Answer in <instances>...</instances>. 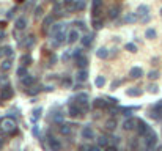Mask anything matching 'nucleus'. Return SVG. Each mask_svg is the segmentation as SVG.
<instances>
[{"instance_id":"nucleus-23","label":"nucleus","mask_w":162,"mask_h":151,"mask_svg":"<svg viewBox=\"0 0 162 151\" xmlns=\"http://www.w3.org/2000/svg\"><path fill=\"white\" fill-rule=\"evenodd\" d=\"M126 93H128V96H140V94H142L140 88H129Z\"/></svg>"},{"instance_id":"nucleus-13","label":"nucleus","mask_w":162,"mask_h":151,"mask_svg":"<svg viewBox=\"0 0 162 151\" xmlns=\"http://www.w3.org/2000/svg\"><path fill=\"white\" fill-rule=\"evenodd\" d=\"M82 137H83V139H93V137H95L93 129H91L90 126H85V128H83V131H82Z\"/></svg>"},{"instance_id":"nucleus-41","label":"nucleus","mask_w":162,"mask_h":151,"mask_svg":"<svg viewBox=\"0 0 162 151\" xmlns=\"http://www.w3.org/2000/svg\"><path fill=\"white\" fill-rule=\"evenodd\" d=\"M3 52L6 54V55H11V54H13V51H11V47H5V49H3Z\"/></svg>"},{"instance_id":"nucleus-31","label":"nucleus","mask_w":162,"mask_h":151,"mask_svg":"<svg viewBox=\"0 0 162 151\" xmlns=\"http://www.w3.org/2000/svg\"><path fill=\"white\" fill-rule=\"evenodd\" d=\"M124 47H126V51H129V52H132V54H134V52H137V46H136V44H132V43H128Z\"/></svg>"},{"instance_id":"nucleus-37","label":"nucleus","mask_w":162,"mask_h":151,"mask_svg":"<svg viewBox=\"0 0 162 151\" xmlns=\"http://www.w3.org/2000/svg\"><path fill=\"white\" fill-rule=\"evenodd\" d=\"M79 151H93V148H91L90 145H80L79 146Z\"/></svg>"},{"instance_id":"nucleus-30","label":"nucleus","mask_w":162,"mask_h":151,"mask_svg":"<svg viewBox=\"0 0 162 151\" xmlns=\"http://www.w3.org/2000/svg\"><path fill=\"white\" fill-rule=\"evenodd\" d=\"M11 69V60H5L2 63V71H8Z\"/></svg>"},{"instance_id":"nucleus-38","label":"nucleus","mask_w":162,"mask_h":151,"mask_svg":"<svg viewBox=\"0 0 162 151\" xmlns=\"http://www.w3.org/2000/svg\"><path fill=\"white\" fill-rule=\"evenodd\" d=\"M51 22H52V17H46V19H44V24H43V29L46 30L47 27H49V24H51Z\"/></svg>"},{"instance_id":"nucleus-33","label":"nucleus","mask_w":162,"mask_h":151,"mask_svg":"<svg viewBox=\"0 0 162 151\" xmlns=\"http://www.w3.org/2000/svg\"><path fill=\"white\" fill-rule=\"evenodd\" d=\"M60 132H61V134H65V135H68L69 132H71V128H69L68 125H63V126L60 128Z\"/></svg>"},{"instance_id":"nucleus-25","label":"nucleus","mask_w":162,"mask_h":151,"mask_svg":"<svg viewBox=\"0 0 162 151\" xmlns=\"http://www.w3.org/2000/svg\"><path fill=\"white\" fill-rule=\"evenodd\" d=\"M105 128H107L109 131H114V129L117 128V121L115 120H109L107 123H105Z\"/></svg>"},{"instance_id":"nucleus-40","label":"nucleus","mask_w":162,"mask_h":151,"mask_svg":"<svg viewBox=\"0 0 162 151\" xmlns=\"http://www.w3.org/2000/svg\"><path fill=\"white\" fill-rule=\"evenodd\" d=\"M35 11H36V13H35V16H36V17H38V16H41V14H43V8H41V6H38V8L35 10Z\"/></svg>"},{"instance_id":"nucleus-45","label":"nucleus","mask_w":162,"mask_h":151,"mask_svg":"<svg viewBox=\"0 0 162 151\" xmlns=\"http://www.w3.org/2000/svg\"><path fill=\"white\" fill-rule=\"evenodd\" d=\"M105 151H117L115 146H105Z\"/></svg>"},{"instance_id":"nucleus-11","label":"nucleus","mask_w":162,"mask_h":151,"mask_svg":"<svg viewBox=\"0 0 162 151\" xmlns=\"http://www.w3.org/2000/svg\"><path fill=\"white\" fill-rule=\"evenodd\" d=\"M76 61H77V66H79L80 69H85V68H87V65H88V58H87L85 55H80V57H77V58H76Z\"/></svg>"},{"instance_id":"nucleus-4","label":"nucleus","mask_w":162,"mask_h":151,"mask_svg":"<svg viewBox=\"0 0 162 151\" xmlns=\"http://www.w3.org/2000/svg\"><path fill=\"white\" fill-rule=\"evenodd\" d=\"M14 121H11V120H5L3 121V126H2V132L5 134H13L14 132Z\"/></svg>"},{"instance_id":"nucleus-47","label":"nucleus","mask_w":162,"mask_h":151,"mask_svg":"<svg viewBox=\"0 0 162 151\" xmlns=\"http://www.w3.org/2000/svg\"><path fill=\"white\" fill-rule=\"evenodd\" d=\"M93 151H101V148H99V146H95V148H93Z\"/></svg>"},{"instance_id":"nucleus-26","label":"nucleus","mask_w":162,"mask_h":151,"mask_svg":"<svg viewBox=\"0 0 162 151\" xmlns=\"http://www.w3.org/2000/svg\"><path fill=\"white\" fill-rule=\"evenodd\" d=\"M148 11H150V8H148V6L146 5H140L139 6V10H137V13H139V14H148Z\"/></svg>"},{"instance_id":"nucleus-24","label":"nucleus","mask_w":162,"mask_h":151,"mask_svg":"<svg viewBox=\"0 0 162 151\" xmlns=\"http://www.w3.org/2000/svg\"><path fill=\"white\" fill-rule=\"evenodd\" d=\"M145 36H146L148 39H154V38H156V30H153V29H148V30L145 32Z\"/></svg>"},{"instance_id":"nucleus-5","label":"nucleus","mask_w":162,"mask_h":151,"mask_svg":"<svg viewBox=\"0 0 162 151\" xmlns=\"http://www.w3.org/2000/svg\"><path fill=\"white\" fill-rule=\"evenodd\" d=\"M137 131H139L140 135H145L148 131H150V126H148L143 120H137Z\"/></svg>"},{"instance_id":"nucleus-16","label":"nucleus","mask_w":162,"mask_h":151,"mask_svg":"<svg viewBox=\"0 0 162 151\" xmlns=\"http://www.w3.org/2000/svg\"><path fill=\"white\" fill-rule=\"evenodd\" d=\"M79 39V32L77 30H71L68 35V43H76V41Z\"/></svg>"},{"instance_id":"nucleus-50","label":"nucleus","mask_w":162,"mask_h":151,"mask_svg":"<svg viewBox=\"0 0 162 151\" xmlns=\"http://www.w3.org/2000/svg\"><path fill=\"white\" fill-rule=\"evenodd\" d=\"M66 2H71V0H66Z\"/></svg>"},{"instance_id":"nucleus-10","label":"nucleus","mask_w":162,"mask_h":151,"mask_svg":"<svg viewBox=\"0 0 162 151\" xmlns=\"http://www.w3.org/2000/svg\"><path fill=\"white\" fill-rule=\"evenodd\" d=\"M136 125H137V120L136 118H129V120H126L123 123V128L126 129V131H132V129L136 128Z\"/></svg>"},{"instance_id":"nucleus-12","label":"nucleus","mask_w":162,"mask_h":151,"mask_svg":"<svg viewBox=\"0 0 162 151\" xmlns=\"http://www.w3.org/2000/svg\"><path fill=\"white\" fill-rule=\"evenodd\" d=\"M142 74H143V71H142V68H139V66H134L132 69L129 71V76H131L132 79H139Z\"/></svg>"},{"instance_id":"nucleus-3","label":"nucleus","mask_w":162,"mask_h":151,"mask_svg":"<svg viewBox=\"0 0 162 151\" xmlns=\"http://www.w3.org/2000/svg\"><path fill=\"white\" fill-rule=\"evenodd\" d=\"M150 115L153 116V118H156V120H160V118H162V101L153 106L151 113H150Z\"/></svg>"},{"instance_id":"nucleus-6","label":"nucleus","mask_w":162,"mask_h":151,"mask_svg":"<svg viewBox=\"0 0 162 151\" xmlns=\"http://www.w3.org/2000/svg\"><path fill=\"white\" fill-rule=\"evenodd\" d=\"M76 104H79V106H82L83 109H87V101H88V94L87 93H79L76 96Z\"/></svg>"},{"instance_id":"nucleus-18","label":"nucleus","mask_w":162,"mask_h":151,"mask_svg":"<svg viewBox=\"0 0 162 151\" xmlns=\"http://www.w3.org/2000/svg\"><path fill=\"white\" fill-rule=\"evenodd\" d=\"M25 25H27V19H25V17H19V19L16 20V29H17V30L25 29Z\"/></svg>"},{"instance_id":"nucleus-42","label":"nucleus","mask_w":162,"mask_h":151,"mask_svg":"<svg viewBox=\"0 0 162 151\" xmlns=\"http://www.w3.org/2000/svg\"><path fill=\"white\" fill-rule=\"evenodd\" d=\"M73 55H74L76 58H77V57H80V55H82V52H80V49H76V51H74V54H73Z\"/></svg>"},{"instance_id":"nucleus-27","label":"nucleus","mask_w":162,"mask_h":151,"mask_svg":"<svg viewBox=\"0 0 162 151\" xmlns=\"http://www.w3.org/2000/svg\"><path fill=\"white\" fill-rule=\"evenodd\" d=\"M30 61H32V57L30 55H22V57H20V63H22L24 66L30 65Z\"/></svg>"},{"instance_id":"nucleus-51","label":"nucleus","mask_w":162,"mask_h":151,"mask_svg":"<svg viewBox=\"0 0 162 151\" xmlns=\"http://www.w3.org/2000/svg\"><path fill=\"white\" fill-rule=\"evenodd\" d=\"M0 55H2V52H0Z\"/></svg>"},{"instance_id":"nucleus-9","label":"nucleus","mask_w":162,"mask_h":151,"mask_svg":"<svg viewBox=\"0 0 162 151\" xmlns=\"http://www.w3.org/2000/svg\"><path fill=\"white\" fill-rule=\"evenodd\" d=\"M101 3H102V0H93V5H91V13H93V17H98V14H99Z\"/></svg>"},{"instance_id":"nucleus-44","label":"nucleus","mask_w":162,"mask_h":151,"mask_svg":"<svg viewBox=\"0 0 162 151\" xmlns=\"http://www.w3.org/2000/svg\"><path fill=\"white\" fill-rule=\"evenodd\" d=\"M150 91H151V93H157V87H156V85H151V87H150Z\"/></svg>"},{"instance_id":"nucleus-15","label":"nucleus","mask_w":162,"mask_h":151,"mask_svg":"<svg viewBox=\"0 0 162 151\" xmlns=\"http://www.w3.org/2000/svg\"><path fill=\"white\" fill-rule=\"evenodd\" d=\"M22 84H24L27 88L32 87V85L35 84V77H33V76H29V74H27L25 77H22Z\"/></svg>"},{"instance_id":"nucleus-46","label":"nucleus","mask_w":162,"mask_h":151,"mask_svg":"<svg viewBox=\"0 0 162 151\" xmlns=\"http://www.w3.org/2000/svg\"><path fill=\"white\" fill-rule=\"evenodd\" d=\"M5 27H6V22H0V30H3Z\"/></svg>"},{"instance_id":"nucleus-14","label":"nucleus","mask_w":162,"mask_h":151,"mask_svg":"<svg viewBox=\"0 0 162 151\" xmlns=\"http://www.w3.org/2000/svg\"><path fill=\"white\" fill-rule=\"evenodd\" d=\"M93 107H95V109H105V107H107V101L98 98V99H95V102H93Z\"/></svg>"},{"instance_id":"nucleus-19","label":"nucleus","mask_w":162,"mask_h":151,"mask_svg":"<svg viewBox=\"0 0 162 151\" xmlns=\"http://www.w3.org/2000/svg\"><path fill=\"white\" fill-rule=\"evenodd\" d=\"M87 77H88L87 69H80L79 72H77V80H79V82H85V80H87Z\"/></svg>"},{"instance_id":"nucleus-29","label":"nucleus","mask_w":162,"mask_h":151,"mask_svg":"<svg viewBox=\"0 0 162 151\" xmlns=\"http://www.w3.org/2000/svg\"><path fill=\"white\" fill-rule=\"evenodd\" d=\"M124 20H126V22H136V20H137V16L134 14V13H131V14H126Z\"/></svg>"},{"instance_id":"nucleus-17","label":"nucleus","mask_w":162,"mask_h":151,"mask_svg":"<svg viewBox=\"0 0 162 151\" xmlns=\"http://www.w3.org/2000/svg\"><path fill=\"white\" fill-rule=\"evenodd\" d=\"M83 8H85V2H83V0H76L74 5H73L74 11H82Z\"/></svg>"},{"instance_id":"nucleus-21","label":"nucleus","mask_w":162,"mask_h":151,"mask_svg":"<svg viewBox=\"0 0 162 151\" xmlns=\"http://www.w3.org/2000/svg\"><path fill=\"white\" fill-rule=\"evenodd\" d=\"M96 55L99 57V58H105L109 55V51L105 49V47H99V49H98V52H96Z\"/></svg>"},{"instance_id":"nucleus-52","label":"nucleus","mask_w":162,"mask_h":151,"mask_svg":"<svg viewBox=\"0 0 162 151\" xmlns=\"http://www.w3.org/2000/svg\"><path fill=\"white\" fill-rule=\"evenodd\" d=\"M160 13H162V10H160Z\"/></svg>"},{"instance_id":"nucleus-35","label":"nucleus","mask_w":162,"mask_h":151,"mask_svg":"<svg viewBox=\"0 0 162 151\" xmlns=\"http://www.w3.org/2000/svg\"><path fill=\"white\" fill-rule=\"evenodd\" d=\"M118 11H120V8H118V6H117V8H112V10H110V19L117 17V16H118Z\"/></svg>"},{"instance_id":"nucleus-2","label":"nucleus","mask_w":162,"mask_h":151,"mask_svg":"<svg viewBox=\"0 0 162 151\" xmlns=\"http://www.w3.org/2000/svg\"><path fill=\"white\" fill-rule=\"evenodd\" d=\"M13 96H14V90L11 88V85L2 87V90H0V99H2V101H8V99L13 98Z\"/></svg>"},{"instance_id":"nucleus-20","label":"nucleus","mask_w":162,"mask_h":151,"mask_svg":"<svg viewBox=\"0 0 162 151\" xmlns=\"http://www.w3.org/2000/svg\"><path fill=\"white\" fill-rule=\"evenodd\" d=\"M95 85H96L98 88H102V87L105 85V77H102V76H98L96 80H95Z\"/></svg>"},{"instance_id":"nucleus-34","label":"nucleus","mask_w":162,"mask_h":151,"mask_svg":"<svg viewBox=\"0 0 162 151\" xmlns=\"http://www.w3.org/2000/svg\"><path fill=\"white\" fill-rule=\"evenodd\" d=\"M17 76H20V77H25V76H27V69H25L24 66H20L19 69H17Z\"/></svg>"},{"instance_id":"nucleus-1","label":"nucleus","mask_w":162,"mask_h":151,"mask_svg":"<svg viewBox=\"0 0 162 151\" xmlns=\"http://www.w3.org/2000/svg\"><path fill=\"white\" fill-rule=\"evenodd\" d=\"M145 145H146V149H153L154 148V145H156V142H157V135H156V132L154 131H148L145 135Z\"/></svg>"},{"instance_id":"nucleus-8","label":"nucleus","mask_w":162,"mask_h":151,"mask_svg":"<svg viewBox=\"0 0 162 151\" xmlns=\"http://www.w3.org/2000/svg\"><path fill=\"white\" fill-rule=\"evenodd\" d=\"M69 115L71 116H74V118H77L79 115H82V107L79 106V104H71L69 106Z\"/></svg>"},{"instance_id":"nucleus-39","label":"nucleus","mask_w":162,"mask_h":151,"mask_svg":"<svg viewBox=\"0 0 162 151\" xmlns=\"http://www.w3.org/2000/svg\"><path fill=\"white\" fill-rule=\"evenodd\" d=\"M33 113H35V115H33V120H36L38 116L41 115V109H35V110H33Z\"/></svg>"},{"instance_id":"nucleus-22","label":"nucleus","mask_w":162,"mask_h":151,"mask_svg":"<svg viewBox=\"0 0 162 151\" xmlns=\"http://www.w3.org/2000/svg\"><path fill=\"white\" fill-rule=\"evenodd\" d=\"M80 41H82V44L85 46V47H88L91 43H93V36H91V35H85V36H83Z\"/></svg>"},{"instance_id":"nucleus-49","label":"nucleus","mask_w":162,"mask_h":151,"mask_svg":"<svg viewBox=\"0 0 162 151\" xmlns=\"http://www.w3.org/2000/svg\"><path fill=\"white\" fill-rule=\"evenodd\" d=\"M17 2H24V0H17Z\"/></svg>"},{"instance_id":"nucleus-28","label":"nucleus","mask_w":162,"mask_h":151,"mask_svg":"<svg viewBox=\"0 0 162 151\" xmlns=\"http://www.w3.org/2000/svg\"><path fill=\"white\" fill-rule=\"evenodd\" d=\"M98 143H99V146H107L109 145V140H107V137L101 135L99 139H98Z\"/></svg>"},{"instance_id":"nucleus-7","label":"nucleus","mask_w":162,"mask_h":151,"mask_svg":"<svg viewBox=\"0 0 162 151\" xmlns=\"http://www.w3.org/2000/svg\"><path fill=\"white\" fill-rule=\"evenodd\" d=\"M49 148H51V151H60L61 149V143L57 140V139H54V137H49Z\"/></svg>"},{"instance_id":"nucleus-48","label":"nucleus","mask_w":162,"mask_h":151,"mask_svg":"<svg viewBox=\"0 0 162 151\" xmlns=\"http://www.w3.org/2000/svg\"><path fill=\"white\" fill-rule=\"evenodd\" d=\"M0 151H2V140H0Z\"/></svg>"},{"instance_id":"nucleus-36","label":"nucleus","mask_w":162,"mask_h":151,"mask_svg":"<svg viewBox=\"0 0 162 151\" xmlns=\"http://www.w3.org/2000/svg\"><path fill=\"white\" fill-rule=\"evenodd\" d=\"M148 77H150L151 80H156V79L159 77V72H157V71H151L150 74H148Z\"/></svg>"},{"instance_id":"nucleus-43","label":"nucleus","mask_w":162,"mask_h":151,"mask_svg":"<svg viewBox=\"0 0 162 151\" xmlns=\"http://www.w3.org/2000/svg\"><path fill=\"white\" fill-rule=\"evenodd\" d=\"M63 85H65V87H71V80H69V79H65V80H63Z\"/></svg>"},{"instance_id":"nucleus-32","label":"nucleus","mask_w":162,"mask_h":151,"mask_svg":"<svg viewBox=\"0 0 162 151\" xmlns=\"http://www.w3.org/2000/svg\"><path fill=\"white\" fill-rule=\"evenodd\" d=\"M101 27H102V22H101V20L99 19H98V17H93V29H101Z\"/></svg>"}]
</instances>
